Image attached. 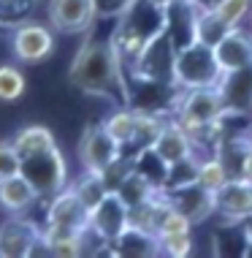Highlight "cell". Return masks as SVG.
<instances>
[{
  "mask_svg": "<svg viewBox=\"0 0 252 258\" xmlns=\"http://www.w3.org/2000/svg\"><path fill=\"white\" fill-rule=\"evenodd\" d=\"M68 82L84 95H103V98L130 106V87L125 79V62L111 44V38H87L79 46L68 68Z\"/></svg>",
  "mask_w": 252,
  "mask_h": 258,
  "instance_id": "obj_1",
  "label": "cell"
},
{
  "mask_svg": "<svg viewBox=\"0 0 252 258\" xmlns=\"http://www.w3.org/2000/svg\"><path fill=\"white\" fill-rule=\"evenodd\" d=\"M160 33H165V9L152 0H130L117 14V27L111 33V44L117 46L125 66L141 54Z\"/></svg>",
  "mask_w": 252,
  "mask_h": 258,
  "instance_id": "obj_2",
  "label": "cell"
},
{
  "mask_svg": "<svg viewBox=\"0 0 252 258\" xmlns=\"http://www.w3.org/2000/svg\"><path fill=\"white\" fill-rule=\"evenodd\" d=\"M222 71L217 66L214 49L201 41L182 46L174 54V85L177 90H193V87H220Z\"/></svg>",
  "mask_w": 252,
  "mask_h": 258,
  "instance_id": "obj_3",
  "label": "cell"
},
{
  "mask_svg": "<svg viewBox=\"0 0 252 258\" xmlns=\"http://www.w3.org/2000/svg\"><path fill=\"white\" fill-rule=\"evenodd\" d=\"M90 228V212L79 201L71 185H65L60 193L49 199L46 207V226L41 228L44 239H57V236H76Z\"/></svg>",
  "mask_w": 252,
  "mask_h": 258,
  "instance_id": "obj_4",
  "label": "cell"
},
{
  "mask_svg": "<svg viewBox=\"0 0 252 258\" xmlns=\"http://www.w3.org/2000/svg\"><path fill=\"white\" fill-rule=\"evenodd\" d=\"M19 174L36 187L38 199H52L54 193H60L68 185V166H65L62 152L57 150V144L22 158Z\"/></svg>",
  "mask_w": 252,
  "mask_h": 258,
  "instance_id": "obj_5",
  "label": "cell"
},
{
  "mask_svg": "<svg viewBox=\"0 0 252 258\" xmlns=\"http://www.w3.org/2000/svg\"><path fill=\"white\" fill-rule=\"evenodd\" d=\"M122 155V147L101 125H87L79 139V163L84 171H103Z\"/></svg>",
  "mask_w": 252,
  "mask_h": 258,
  "instance_id": "obj_6",
  "label": "cell"
},
{
  "mask_svg": "<svg viewBox=\"0 0 252 258\" xmlns=\"http://www.w3.org/2000/svg\"><path fill=\"white\" fill-rule=\"evenodd\" d=\"M11 52L19 62L36 66V62H44L54 52V36L41 22H22L17 25V30L11 36Z\"/></svg>",
  "mask_w": 252,
  "mask_h": 258,
  "instance_id": "obj_7",
  "label": "cell"
},
{
  "mask_svg": "<svg viewBox=\"0 0 252 258\" xmlns=\"http://www.w3.org/2000/svg\"><path fill=\"white\" fill-rule=\"evenodd\" d=\"M49 25L60 33H84L98 17L95 0H49Z\"/></svg>",
  "mask_w": 252,
  "mask_h": 258,
  "instance_id": "obj_8",
  "label": "cell"
},
{
  "mask_svg": "<svg viewBox=\"0 0 252 258\" xmlns=\"http://www.w3.org/2000/svg\"><path fill=\"white\" fill-rule=\"evenodd\" d=\"M128 226H130V220H128V204H125V201L117 196L114 190H109L106 196H103L93 209H90V228H93V231L101 236L103 242H109V245Z\"/></svg>",
  "mask_w": 252,
  "mask_h": 258,
  "instance_id": "obj_9",
  "label": "cell"
},
{
  "mask_svg": "<svg viewBox=\"0 0 252 258\" xmlns=\"http://www.w3.org/2000/svg\"><path fill=\"white\" fill-rule=\"evenodd\" d=\"M212 49H214V57H217V66H220L222 76L252 68V33L244 30L241 25L230 27Z\"/></svg>",
  "mask_w": 252,
  "mask_h": 258,
  "instance_id": "obj_10",
  "label": "cell"
},
{
  "mask_svg": "<svg viewBox=\"0 0 252 258\" xmlns=\"http://www.w3.org/2000/svg\"><path fill=\"white\" fill-rule=\"evenodd\" d=\"M165 196H168V204L185 215L190 223H204L209 215H214V193L206 190L204 185H198L195 179L165 190Z\"/></svg>",
  "mask_w": 252,
  "mask_h": 258,
  "instance_id": "obj_11",
  "label": "cell"
},
{
  "mask_svg": "<svg viewBox=\"0 0 252 258\" xmlns=\"http://www.w3.org/2000/svg\"><path fill=\"white\" fill-rule=\"evenodd\" d=\"M41 239V228L33 220L9 218L0 226V258H25L33 253L36 242Z\"/></svg>",
  "mask_w": 252,
  "mask_h": 258,
  "instance_id": "obj_12",
  "label": "cell"
},
{
  "mask_svg": "<svg viewBox=\"0 0 252 258\" xmlns=\"http://www.w3.org/2000/svg\"><path fill=\"white\" fill-rule=\"evenodd\" d=\"M152 150H155V155L163 160L168 169H171V166H177V163H182V160L198 158V155H195V147H193V139L187 136V131L182 128L174 117L163 122L157 139L152 142Z\"/></svg>",
  "mask_w": 252,
  "mask_h": 258,
  "instance_id": "obj_13",
  "label": "cell"
},
{
  "mask_svg": "<svg viewBox=\"0 0 252 258\" xmlns=\"http://www.w3.org/2000/svg\"><path fill=\"white\" fill-rule=\"evenodd\" d=\"M163 9H165V33L171 38L174 49H182V46L193 44L201 6L195 0H171Z\"/></svg>",
  "mask_w": 252,
  "mask_h": 258,
  "instance_id": "obj_14",
  "label": "cell"
},
{
  "mask_svg": "<svg viewBox=\"0 0 252 258\" xmlns=\"http://www.w3.org/2000/svg\"><path fill=\"white\" fill-rule=\"evenodd\" d=\"M214 212L225 220H244L252 212V185L244 179L228 177L214 190Z\"/></svg>",
  "mask_w": 252,
  "mask_h": 258,
  "instance_id": "obj_15",
  "label": "cell"
},
{
  "mask_svg": "<svg viewBox=\"0 0 252 258\" xmlns=\"http://www.w3.org/2000/svg\"><path fill=\"white\" fill-rule=\"evenodd\" d=\"M109 247H111V255H133V258H144V255H157L160 253L157 236L144 231V228H136V226H128Z\"/></svg>",
  "mask_w": 252,
  "mask_h": 258,
  "instance_id": "obj_16",
  "label": "cell"
},
{
  "mask_svg": "<svg viewBox=\"0 0 252 258\" xmlns=\"http://www.w3.org/2000/svg\"><path fill=\"white\" fill-rule=\"evenodd\" d=\"M38 201V193L22 174H14V177L0 179V207L11 215L25 212L27 207H33Z\"/></svg>",
  "mask_w": 252,
  "mask_h": 258,
  "instance_id": "obj_17",
  "label": "cell"
},
{
  "mask_svg": "<svg viewBox=\"0 0 252 258\" xmlns=\"http://www.w3.org/2000/svg\"><path fill=\"white\" fill-rule=\"evenodd\" d=\"M157 190H160V187L152 182V179H146L141 171L130 169V171L122 177V182L117 185L114 193H117V196H120L125 204H128V209H130V207L141 204V201H146V199H152Z\"/></svg>",
  "mask_w": 252,
  "mask_h": 258,
  "instance_id": "obj_18",
  "label": "cell"
},
{
  "mask_svg": "<svg viewBox=\"0 0 252 258\" xmlns=\"http://www.w3.org/2000/svg\"><path fill=\"white\" fill-rule=\"evenodd\" d=\"M136 122H138L136 109L133 106H120L111 117L103 120V128L109 131L111 139H114V142L122 147V152H125L128 147H133V139H136Z\"/></svg>",
  "mask_w": 252,
  "mask_h": 258,
  "instance_id": "obj_19",
  "label": "cell"
},
{
  "mask_svg": "<svg viewBox=\"0 0 252 258\" xmlns=\"http://www.w3.org/2000/svg\"><path fill=\"white\" fill-rule=\"evenodd\" d=\"M14 150H17L19 160L33 155V152H41L46 147H54V136L52 131L44 128V125H30V128H22L17 136H14Z\"/></svg>",
  "mask_w": 252,
  "mask_h": 258,
  "instance_id": "obj_20",
  "label": "cell"
},
{
  "mask_svg": "<svg viewBox=\"0 0 252 258\" xmlns=\"http://www.w3.org/2000/svg\"><path fill=\"white\" fill-rule=\"evenodd\" d=\"M71 187H73L76 196H79L81 204L87 207V212H90V209H93L98 201H101V199L109 193V187H106V182H103L101 171H84Z\"/></svg>",
  "mask_w": 252,
  "mask_h": 258,
  "instance_id": "obj_21",
  "label": "cell"
},
{
  "mask_svg": "<svg viewBox=\"0 0 252 258\" xmlns=\"http://www.w3.org/2000/svg\"><path fill=\"white\" fill-rule=\"evenodd\" d=\"M228 30L230 27L217 17L214 9H204V6H201L198 22H195V41H201V44H206V46H214Z\"/></svg>",
  "mask_w": 252,
  "mask_h": 258,
  "instance_id": "obj_22",
  "label": "cell"
},
{
  "mask_svg": "<svg viewBox=\"0 0 252 258\" xmlns=\"http://www.w3.org/2000/svg\"><path fill=\"white\" fill-rule=\"evenodd\" d=\"M228 179V169L225 163H222L220 155H204L198 158V169H195V182L204 185L206 190H217L222 182Z\"/></svg>",
  "mask_w": 252,
  "mask_h": 258,
  "instance_id": "obj_23",
  "label": "cell"
},
{
  "mask_svg": "<svg viewBox=\"0 0 252 258\" xmlns=\"http://www.w3.org/2000/svg\"><path fill=\"white\" fill-rule=\"evenodd\" d=\"M25 93V74L17 66H0V101H17Z\"/></svg>",
  "mask_w": 252,
  "mask_h": 258,
  "instance_id": "obj_24",
  "label": "cell"
},
{
  "mask_svg": "<svg viewBox=\"0 0 252 258\" xmlns=\"http://www.w3.org/2000/svg\"><path fill=\"white\" fill-rule=\"evenodd\" d=\"M214 11L228 27H239L252 14V0H220Z\"/></svg>",
  "mask_w": 252,
  "mask_h": 258,
  "instance_id": "obj_25",
  "label": "cell"
},
{
  "mask_svg": "<svg viewBox=\"0 0 252 258\" xmlns=\"http://www.w3.org/2000/svg\"><path fill=\"white\" fill-rule=\"evenodd\" d=\"M157 242H160V253H165L171 258H185V255L193 253V236H190V231L157 236Z\"/></svg>",
  "mask_w": 252,
  "mask_h": 258,
  "instance_id": "obj_26",
  "label": "cell"
},
{
  "mask_svg": "<svg viewBox=\"0 0 252 258\" xmlns=\"http://www.w3.org/2000/svg\"><path fill=\"white\" fill-rule=\"evenodd\" d=\"M190 226L193 223L185 218L182 212H177L174 207H168L165 209V215L160 218V223H157V236H165V234H182V231H190Z\"/></svg>",
  "mask_w": 252,
  "mask_h": 258,
  "instance_id": "obj_27",
  "label": "cell"
},
{
  "mask_svg": "<svg viewBox=\"0 0 252 258\" xmlns=\"http://www.w3.org/2000/svg\"><path fill=\"white\" fill-rule=\"evenodd\" d=\"M19 169H22V160H19L14 144L11 142H0V179L19 174Z\"/></svg>",
  "mask_w": 252,
  "mask_h": 258,
  "instance_id": "obj_28",
  "label": "cell"
},
{
  "mask_svg": "<svg viewBox=\"0 0 252 258\" xmlns=\"http://www.w3.org/2000/svg\"><path fill=\"white\" fill-rule=\"evenodd\" d=\"M233 177L236 179H244V182L252 185V147H249V144H247V150L241 152V160H239V166H236Z\"/></svg>",
  "mask_w": 252,
  "mask_h": 258,
  "instance_id": "obj_29",
  "label": "cell"
},
{
  "mask_svg": "<svg viewBox=\"0 0 252 258\" xmlns=\"http://www.w3.org/2000/svg\"><path fill=\"white\" fill-rule=\"evenodd\" d=\"M98 3V14H120L130 0H95Z\"/></svg>",
  "mask_w": 252,
  "mask_h": 258,
  "instance_id": "obj_30",
  "label": "cell"
},
{
  "mask_svg": "<svg viewBox=\"0 0 252 258\" xmlns=\"http://www.w3.org/2000/svg\"><path fill=\"white\" fill-rule=\"evenodd\" d=\"M241 226H244V236H247V255H249L252 253V212L241 220Z\"/></svg>",
  "mask_w": 252,
  "mask_h": 258,
  "instance_id": "obj_31",
  "label": "cell"
},
{
  "mask_svg": "<svg viewBox=\"0 0 252 258\" xmlns=\"http://www.w3.org/2000/svg\"><path fill=\"white\" fill-rule=\"evenodd\" d=\"M195 3H198V6H204V9H214V6L220 3V0H195Z\"/></svg>",
  "mask_w": 252,
  "mask_h": 258,
  "instance_id": "obj_32",
  "label": "cell"
},
{
  "mask_svg": "<svg viewBox=\"0 0 252 258\" xmlns=\"http://www.w3.org/2000/svg\"><path fill=\"white\" fill-rule=\"evenodd\" d=\"M244 139H247V144H249V147H252V125H249V128H247V134H244Z\"/></svg>",
  "mask_w": 252,
  "mask_h": 258,
  "instance_id": "obj_33",
  "label": "cell"
},
{
  "mask_svg": "<svg viewBox=\"0 0 252 258\" xmlns=\"http://www.w3.org/2000/svg\"><path fill=\"white\" fill-rule=\"evenodd\" d=\"M152 3H157V6H168L171 0H152Z\"/></svg>",
  "mask_w": 252,
  "mask_h": 258,
  "instance_id": "obj_34",
  "label": "cell"
}]
</instances>
